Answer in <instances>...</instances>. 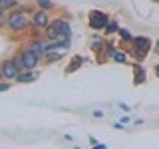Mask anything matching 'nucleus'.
<instances>
[{
  "label": "nucleus",
  "instance_id": "f257e3e1",
  "mask_svg": "<svg viewBox=\"0 0 159 149\" xmlns=\"http://www.w3.org/2000/svg\"><path fill=\"white\" fill-rule=\"evenodd\" d=\"M28 12H30V8H14L12 12L8 14V18H6V28L8 30H12V32H24L28 26H30V18H28Z\"/></svg>",
  "mask_w": 159,
  "mask_h": 149
},
{
  "label": "nucleus",
  "instance_id": "f03ea898",
  "mask_svg": "<svg viewBox=\"0 0 159 149\" xmlns=\"http://www.w3.org/2000/svg\"><path fill=\"white\" fill-rule=\"evenodd\" d=\"M14 62H16V66L20 68V72H22V70H36V66L40 64V58L36 54L28 52V50H22V52H18L16 56H14Z\"/></svg>",
  "mask_w": 159,
  "mask_h": 149
},
{
  "label": "nucleus",
  "instance_id": "7ed1b4c3",
  "mask_svg": "<svg viewBox=\"0 0 159 149\" xmlns=\"http://www.w3.org/2000/svg\"><path fill=\"white\" fill-rule=\"evenodd\" d=\"M131 46H133V56H135V60L139 62V60L145 58V54L149 52V48H151V40H149L147 36H135L131 38Z\"/></svg>",
  "mask_w": 159,
  "mask_h": 149
},
{
  "label": "nucleus",
  "instance_id": "20e7f679",
  "mask_svg": "<svg viewBox=\"0 0 159 149\" xmlns=\"http://www.w3.org/2000/svg\"><path fill=\"white\" fill-rule=\"evenodd\" d=\"M0 72H2V79H6V82H16V76L20 74V68L16 66L14 58H8L0 64Z\"/></svg>",
  "mask_w": 159,
  "mask_h": 149
},
{
  "label": "nucleus",
  "instance_id": "39448f33",
  "mask_svg": "<svg viewBox=\"0 0 159 149\" xmlns=\"http://www.w3.org/2000/svg\"><path fill=\"white\" fill-rule=\"evenodd\" d=\"M107 14H103L102 10H92L89 12V28L92 30H103L107 24Z\"/></svg>",
  "mask_w": 159,
  "mask_h": 149
},
{
  "label": "nucleus",
  "instance_id": "423d86ee",
  "mask_svg": "<svg viewBox=\"0 0 159 149\" xmlns=\"http://www.w3.org/2000/svg\"><path fill=\"white\" fill-rule=\"evenodd\" d=\"M50 24V16H48V10L38 8L36 12L32 14V26L34 30H46V26Z\"/></svg>",
  "mask_w": 159,
  "mask_h": 149
},
{
  "label": "nucleus",
  "instance_id": "0eeeda50",
  "mask_svg": "<svg viewBox=\"0 0 159 149\" xmlns=\"http://www.w3.org/2000/svg\"><path fill=\"white\" fill-rule=\"evenodd\" d=\"M60 30H62V18H56V20H50V24L44 30V36L48 40H58L60 38Z\"/></svg>",
  "mask_w": 159,
  "mask_h": 149
},
{
  "label": "nucleus",
  "instance_id": "6e6552de",
  "mask_svg": "<svg viewBox=\"0 0 159 149\" xmlns=\"http://www.w3.org/2000/svg\"><path fill=\"white\" fill-rule=\"evenodd\" d=\"M24 50H28V52L36 54L38 58H44V54H46V42H42V40L34 38V40H30V42H28V46L24 48Z\"/></svg>",
  "mask_w": 159,
  "mask_h": 149
},
{
  "label": "nucleus",
  "instance_id": "1a4fd4ad",
  "mask_svg": "<svg viewBox=\"0 0 159 149\" xmlns=\"http://www.w3.org/2000/svg\"><path fill=\"white\" fill-rule=\"evenodd\" d=\"M40 74L36 72V70H22V72L16 76V84H32L36 82Z\"/></svg>",
  "mask_w": 159,
  "mask_h": 149
},
{
  "label": "nucleus",
  "instance_id": "9d476101",
  "mask_svg": "<svg viewBox=\"0 0 159 149\" xmlns=\"http://www.w3.org/2000/svg\"><path fill=\"white\" fill-rule=\"evenodd\" d=\"M62 58H64V54L62 52H56V50H48V52L44 54V62H46V64H56Z\"/></svg>",
  "mask_w": 159,
  "mask_h": 149
},
{
  "label": "nucleus",
  "instance_id": "9b49d317",
  "mask_svg": "<svg viewBox=\"0 0 159 149\" xmlns=\"http://www.w3.org/2000/svg\"><path fill=\"white\" fill-rule=\"evenodd\" d=\"M82 64H84V58H82V56H74L72 62H70V66L66 68V74H74L76 70L82 68Z\"/></svg>",
  "mask_w": 159,
  "mask_h": 149
},
{
  "label": "nucleus",
  "instance_id": "f8f14e48",
  "mask_svg": "<svg viewBox=\"0 0 159 149\" xmlns=\"http://www.w3.org/2000/svg\"><path fill=\"white\" fill-rule=\"evenodd\" d=\"M135 78H133V84H135V86H139V84H143L145 82V70H143L141 66H139V64H135Z\"/></svg>",
  "mask_w": 159,
  "mask_h": 149
},
{
  "label": "nucleus",
  "instance_id": "ddd939ff",
  "mask_svg": "<svg viewBox=\"0 0 159 149\" xmlns=\"http://www.w3.org/2000/svg\"><path fill=\"white\" fill-rule=\"evenodd\" d=\"M103 46H106V40L103 38H93L92 40V44H89V48H92V52H96V54H99L103 50Z\"/></svg>",
  "mask_w": 159,
  "mask_h": 149
},
{
  "label": "nucleus",
  "instance_id": "4468645a",
  "mask_svg": "<svg viewBox=\"0 0 159 149\" xmlns=\"http://www.w3.org/2000/svg\"><path fill=\"white\" fill-rule=\"evenodd\" d=\"M111 60H113V62H117V64H125L127 62V56H125V52H117V50H116V52L111 54Z\"/></svg>",
  "mask_w": 159,
  "mask_h": 149
},
{
  "label": "nucleus",
  "instance_id": "2eb2a0df",
  "mask_svg": "<svg viewBox=\"0 0 159 149\" xmlns=\"http://www.w3.org/2000/svg\"><path fill=\"white\" fill-rule=\"evenodd\" d=\"M103 30H106V34H113V32H117V30H119V26H117L116 20H107V24H106V28H103Z\"/></svg>",
  "mask_w": 159,
  "mask_h": 149
},
{
  "label": "nucleus",
  "instance_id": "dca6fc26",
  "mask_svg": "<svg viewBox=\"0 0 159 149\" xmlns=\"http://www.w3.org/2000/svg\"><path fill=\"white\" fill-rule=\"evenodd\" d=\"M16 6H18V0H2V2H0V8L2 10H12Z\"/></svg>",
  "mask_w": 159,
  "mask_h": 149
},
{
  "label": "nucleus",
  "instance_id": "f3484780",
  "mask_svg": "<svg viewBox=\"0 0 159 149\" xmlns=\"http://www.w3.org/2000/svg\"><path fill=\"white\" fill-rule=\"evenodd\" d=\"M36 4H38V6H40V8H42V10H48V8H54V2H52V0H36Z\"/></svg>",
  "mask_w": 159,
  "mask_h": 149
},
{
  "label": "nucleus",
  "instance_id": "a211bd4d",
  "mask_svg": "<svg viewBox=\"0 0 159 149\" xmlns=\"http://www.w3.org/2000/svg\"><path fill=\"white\" fill-rule=\"evenodd\" d=\"M117 32H119V36H121L123 40H127V42H131V38H133V36H131V32H129V30H125V28H119Z\"/></svg>",
  "mask_w": 159,
  "mask_h": 149
},
{
  "label": "nucleus",
  "instance_id": "6ab92c4d",
  "mask_svg": "<svg viewBox=\"0 0 159 149\" xmlns=\"http://www.w3.org/2000/svg\"><path fill=\"white\" fill-rule=\"evenodd\" d=\"M6 12H8V10H2V8H0V28H4V26H6Z\"/></svg>",
  "mask_w": 159,
  "mask_h": 149
},
{
  "label": "nucleus",
  "instance_id": "aec40b11",
  "mask_svg": "<svg viewBox=\"0 0 159 149\" xmlns=\"http://www.w3.org/2000/svg\"><path fill=\"white\" fill-rule=\"evenodd\" d=\"M6 89H10V82H0V92H6Z\"/></svg>",
  "mask_w": 159,
  "mask_h": 149
},
{
  "label": "nucleus",
  "instance_id": "412c9836",
  "mask_svg": "<svg viewBox=\"0 0 159 149\" xmlns=\"http://www.w3.org/2000/svg\"><path fill=\"white\" fill-rule=\"evenodd\" d=\"M155 74H157V78H159V64L155 66Z\"/></svg>",
  "mask_w": 159,
  "mask_h": 149
},
{
  "label": "nucleus",
  "instance_id": "4be33fe9",
  "mask_svg": "<svg viewBox=\"0 0 159 149\" xmlns=\"http://www.w3.org/2000/svg\"><path fill=\"white\" fill-rule=\"evenodd\" d=\"M0 79H2V72H0Z\"/></svg>",
  "mask_w": 159,
  "mask_h": 149
},
{
  "label": "nucleus",
  "instance_id": "5701e85b",
  "mask_svg": "<svg viewBox=\"0 0 159 149\" xmlns=\"http://www.w3.org/2000/svg\"><path fill=\"white\" fill-rule=\"evenodd\" d=\"M155 2H159V0H155Z\"/></svg>",
  "mask_w": 159,
  "mask_h": 149
},
{
  "label": "nucleus",
  "instance_id": "b1692460",
  "mask_svg": "<svg viewBox=\"0 0 159 149\" xmlns=\"http://www.w3.org/2000/svg\"><path fill=\"white\" fill-rule=\"evenodd\" d=\"M0 2H2V0H0Z\"/></svg>",
  "mask_w": 159,
  "mask_h": 149
}]
</instances>
